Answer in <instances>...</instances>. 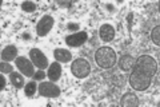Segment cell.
<instances>
[{
    "label": "cell",
    "instance_id": "cell-11",
    "mask_svg": "<svg viewBox=\"0 0 160 107\" xmlns=\"http://www.w3.org/2000/svg\"><path fill=\"white\" fill-rule=\"evenodd\" d=\"M53 56L56 59V62L59 63H68L72 59V54L68 50L64 48H56L53 51Z\"/></svg>",
    "mask_w": 160,
    "mask_h": 107
},
{
    "label": "cell",
    "instance_id": "cell-7",
    "mask_svg": "<svg viewBox=\"0 0 160 107\" xmlns=\"http://www.w3.org/2000/svg\"><path fill=\"white\" fill-rule=\"evenodd\" d=\"M16 67L23 75L26 76H33L35 75V68H33V63L31 60H28L24 56H19L16 58Z\"/></svg>",
    "mask_w": 160,
    "mask_h": 107
},
{
    "label": "cell",
    "instance_id": "cell-2",
    "mask_svg": "<svg viewBox=\"0 0 160 107\" xmlns=\"http://www.w3.org/2000/svg\"><path fill=\"white\" fill-rule=\"evenodd\" d=\"M95 62L100 68H111L116 64V52L111 47H100L95 54Z\"/></svg>",
    "mask_w": 160,
    "mask_h": 107
},
{
    "label": "cell",
    "instance_id": "cell-9",
    "mask_svg": "<svg viewBox=\"0 0 160 107\" xmlns=\"http://www.w3.org/2000/svg\"><path fill=\"white\" fill-rule=\"evenodd\" d=\"M99 36L103 42H112L115 38V28L111 24H103L99 28Z\"/></svg>",
    "mask_w": 160,
    "mask_h": 107
},
{
    "label": "cell",
    "instance_id": "cell-4",
    "mask_svg": "<svg viewBox=\"0 0 160 107\" xmlns=\"http://www.w3.org/2000/svg\"><path fill=\"white\" fill-rule=\"evenodd\" d=\"M39 94L44 98H58L60 95V88L58 87L55 82H43L38 87Z\"/></svg>",
    "mask_w": 160,
    "mask_h": 107
},
{
    "label": "cell",
    "instance_id": "cell-5",
    "mask_svg": "<svg viewBox=\"0 0 160 107\" xmlns=\"http://www.w3.org/2000/svg\"><path fill=\"white\" fill-rule=\"evenodd\" d=\"M29 59H31L33 66H36L39 70H44L48 67V59L39 48L29 50Z\"/></svg>",
    "mask_w": 160,
    "mask_h": 107
},
{
    "label": "cell",
    "instance_id": "cell-15",
    "mask_svg": "<svg viewBox=\"0 0 160 107\" xmlns=\"http://www.w3.org/2000/svg\"><path fill=\"white\" fill-rule=\"evenodd\" d=\"M9 79H11V83L12 86H15V88H23L24 86H26V83H24V78L22 74L16 72V71H13V72L9 74Z\"/></svg>",
    "mask_w": 160,
    "mask_h": 107
},
{
    "label": "cell",
    "instance_id": "cell-10",
    "mask_svg": "<svg viewBox=\"0 0 160 107\" xmlns=\"http://www.w3.org/2000/svg\"><path fill=\"white\" fill-rule=\"evenodd\" d=\"M48 79L51 80V82H58L60 79V76H62V66L59 64V62H53L49 64L48 67Z\"/></svg>",
    "mask_w": 160,
    "mask_h": 107
},
{
    "label": "cell",
    "instance_id": "cell-8",
    "mask_svg": "<svg viewBox=\"0 0 160 107\" xmlns=\"http://www.w3.org/2000/svg\"><path fill=\"white\" fill-rule=\"evenodd\" d=\"M87 39H88L87 32L80 31V32H76V34L68 35V36L66 38V44L69 45V47H80V45H83L87 42Z\"/></svg>",
    "mask_w": 160,
    "mask_h": 107
},
{
    "label": "cell",
    "instance_id": "cell-16",
    "mask_svg": "<svg viewBox=\"0 0 160 107\" xmlns=\"http://www.w3.org/2000/svg\"><path fill=\"white\" fill-rule=\"evenodd\" d=\"M36 91H38V86L35 82H29L24 86V94H26V96H28V98H32Z\"/></svg>",
    "mask_w": 160,
    "mask_h": 107
},
{
    "label": "cell",
    "instance_id": "cell-18",
    "mask_svg": "<svg viewBox=\"0 0 160 107\" xmlns=\"http://www.w3.org/2000/svg\"><path fill=\"white\" fill-rule=\"evenodd\" d=\"M22 9L24 12H33V11H36V4L32 3V2H24L22 4Z\"/></svg>",
    "mask_w": 160,
    "mask_h": 107
},
{
    "label": "cell",
    "instance_id": "cell-17",
    "mask_svg": "<svg viewBox=\"0 0 160 107\" xmlns=\"http://www.w3.org/2000/svg\"><path fill=\"white\" fill-rule=\"evenodd\" d=\"M151 39H152V42L155 43V45H160V27L159 25H156L153 29H152V32H151Z\"/></svg>",
    "mask_w": 160,
    "mask_h": 107
},
{
    "label": "cell",
    "instance_id": "cell-3",
    "mask_svg": "<svg viewBox=\"0 0 160 107\" xmlns=\"http://www.w3.org/2000/svg\"><path fill=\"white\" fill-rule=\"evenodd\" d=\"M71 72L76 78L84 79L91 74V64H89L86 59H76L73 60V63L71 64Z\"/></svg>",
    "mask_w": 160,
    "mask_h": 107
},
{
    "label": "cell",
    "instance_id": "cell-1",
    "mask_svg": "<svg viewBox=\"0 0 160 107\" xmlns=\"http://www.w3.org/2000/svg\"><path fill=\"white\" fill-rule=\"evenodd\" d=\"M158 72V62L149 55H142L133 63L129 75V84L136 91H146Z\"/></svg>",
    "mask_w": 160,
    "mask_h": 107
},
{
    "label": "cell",
    "instance_id": "cell-6",
    "mask_svg": "<svg viewBox=\"0 0 160 107\" xmlns=\"http://www.w3.org/2000/svg\"><path fill=\"white\" fill-rule=\"evenodd\" d=\"M53 23H55V20L51 15H44L38 22V25H36V32L39 36H47L48 32L53 27Z\"/></svg>",
    "mask_w": 160,
    "mask_h": 107
},
{
    "label": "cell",
    "instance_id": "cell-13",
    "mask_svg": "<svg viewBox=\"0 0 160 107\" xmlns=\"http://www.w3.org/2000/svg\"><path fill=\"white\" fill-rule=\"evenodd\" d=\"M133 63H135V59L131 56V55H123L119 60V67L122 71L127 72V71H131L133 67Z\"/></svg>",
    "mask_w": 160,
    "mask_h": 107
},
{
    "label": "cell",
    "instance_id": "cell-20",
    "mask_svg": "<svg viewBox=\"0 0 160 107\" xmlns=\"http://www.w3.org/2000/svg\"><path fill=\"white\" fill-rule=\"evenodd\" d=\"M33 78L36 79V80H42V79H44V78H46V74H44V71H43V70H39L38 72H35Z\"/></svg>",
    "mask_w": 160,
    "mask_h": 107
},
{
    "label": "cell",
    "instance_id": "cell-23",
    "mask_svg": "<svg viewBox=\"0 0 160 107\" xmlns=\"http://www.w3.org/2000/svg\"><path fill=\"white\" fill-rule=\"evenodd\" d=\"M29 38H31V36H29L28 34H23V39H29Z\"/></svg>",
    "mask_w": 160,
    "mask_h": 107
},
{
    "label": "cell",
    "instance_id": "cell-22",
    "mask_svg": "<svg viewBox=\"0 0 160 107\" xmlns=\"http://www.w3.org/2000/svg\"><path fill=\"white\" fill-rule=\"evenodd\" d=\"M6 78H4V75H0V90H4V88H6Z\"/></svg>",
    "mask_w": 160,
    "mask_h": 107
},
{
    "label": "cell",
    "instance_id": "cell-21",
    "mask_svg": "<svg viewBox=\"0 0 160 107\" xmlns=\"http://www.w3.org/2000/svg\"><path fill=\"white\" fill-rule=\"evenodd\" d=\"M67 28L69 29V31H79V24H76V23H69L67 25Z\"/></svg>",
    "mask_w": 160,
    "mask_h": 107
},
{
    "label": "cell",
    "instance_id": "cell-19",
    "mask_svg": "<svg viewBox=\"0 0 160 107\" xmlns=\"http://www.w3.org/2000/svg\"><path fill=\"white\" fill-rule=\"evenodd\" d=\"M0 71H2V74H11L13 72V68L11 64H8V62H2L0 63Z\"/></svg>",
    "mask_w": 160,
    "mask_h": 107
},
{
    "label": "cell",
    "instance_id": "cell-12",
    "mask_svg": "<svg viewBox=\"0 0 160 107\" xmlns=\"http://www.w3.org/2000/svg\"><path fill=\"white\" fill-rule=\"evenodd\" d=\"M18 58V48L15 45H7L2 51V59L3 62H12Z\"/></svg>",
    "mask_w": 160,
    "mask_h": 107
},
{
    "label": "cell",
    "instance_id": "cell-14",
    "mask_svg": "<svg viewBox=\"0 0 160 107\" xmlns=\"http://www.w3.org/2000/svg\"><path fill=\"white\" fill-rule=\"evenodd\" d=\"M120 103H122V106H124V107H136L139 104V99H138V96L135 94L127 93V94L123 95Z\"/></svg>",
    "mask_w": 160,
    "mask_h": 107
}]
</instances>
